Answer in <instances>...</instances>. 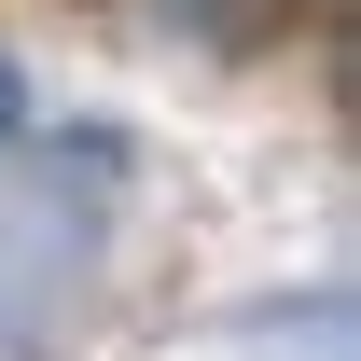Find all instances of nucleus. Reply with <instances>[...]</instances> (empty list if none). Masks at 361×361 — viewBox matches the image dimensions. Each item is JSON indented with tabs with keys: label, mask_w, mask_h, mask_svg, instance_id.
I'll list each match as a JSON object with an SVG mask.
<instances>
[{
	"label": "nucleus",
	"mask_w": 361,
	"mask_h": 361,
	"mask_svg": "<svg viewBox=\"0 0 361 361\" xmlns=\"http://www.w3.org/2000/svg\"><path fill=\"white\" fill-rule=\"evenodd\" d=\"M14 126H28V84H14V56H0V153H14Z\"/></svg>",
	"instance_id": "nucleus-1"
}]
</instances>
